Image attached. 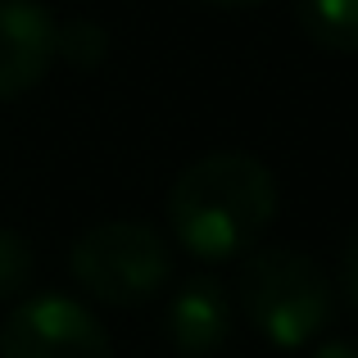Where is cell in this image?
<instances>
[{"label":"cell","mask_w":358,"mask_h":358,"mask_svg":"<svg viewBox=\"0 0 358 358\" xmlns=\"http://www.w3.org/2000/svg\"><path fill=\"white\" fill-rule=\"evenodd\" d=\"M73 281L100 304H145L173 277V250L150 222H100L82 231L69 254Z\"/></svg>","instance_id":"3957f363"},{"label":"cell","mask_w":358,"mask_h":358,"mask_svg":"<svg viewBox=\"0 0 358 358\" xmlns=\"http://www.w3.org/2000/svg\"><path fill=\"white\" fill-rule=\"evenodd\" d=\"M168 341L186 358H213L231 341V299L213 277H186L168 304Z\"/></svg>","instance_id":"8992f818"},{"label":"cell","mask_w":358,"mask_h":358,"mask_svg":"<svg viewBox=\"0 0 358 358\" xmlns=\"http://www.w3.org/2000/svg\"><path fill=\"white\" fill-rule=\"evenodd\" d=\"M241 304L263 341L277 350H304L331 322V281L304 250L268 245L245 259Z\"/></svg>","instance_id":"7a4b0ae2"},{"label":"cell","mask_w":358,"mask_h":358,"mask_svg":"<svg viewBox=\"0 0 358 358\" xmlns=\"http://www.w3.org/2000/svg\"><path fill=\"white\" fill-rule=\"evenodd\" d=\"M295 18L313 45L331 55H358V0H299Z\"/></svg>","instance_id":"52a82bcc"},{"label":"cell","mask_w":358,"mask_h":358,"mask_svg":"<svg viewBox=\"0 0 358 358\" xmlns=\"http://www.w3.org/2000/svg\"><path fill=\"white\" fill-rule=\"evenodd\" d=\"M277 218V182L268 164L241 150H218L186 168L168 191V222L195 259H236Z\"/></svg>","instance_id":"6da1fadb"},{"label":"cell","mask_w":358,"mask_h":358,"mask_svg":"<svg viewBox=\"0 0 358 358\" xmlns=\"http://www.w3.org/2000/svg\"><path fill=\"white\" fill-rule=\"evenodd\" d=\"M313 358H358V345H345V341H331V345H317Z\"/></svg>","instance_id":"8fae6325"},{"label":"cell","mask_w":358,"mask_h":358,"mask_svg":"<svg viewBox=\"0 0 358 358\" xmlns=\"http://www.w3.org/2000/svg\"><path fill=\"white\" fill-rule=\"evenodd\" d=\"M345 290H350V299L358 304V227H354L350 245H345Z\"/></svg>","instance_id":"30bf717a"},{"label":"cell","mask_w":358,"mask_h":358,"mask_svg":"<svg viewBox=\"0 0 358 358\" xmlns=\"http://www.w3.org/2000/svg\"><path fill=\"white\" fill-rule=\"evenodd\" d=\"M55 64V18L36 0H0V100H18Z\"/></svg>","instance_id":"5b68a950"},{"label":"cell","mask_w":358,"mask_h":358,"mask_svg":"<svg viewBox=\"0 0 358 358\" xmlns=\"http://www.w3.org/2000/svg\"><path fill=\"white\" fill-rule=\"evenodd\" d=\"M209 5H222V9H250V5H263V0H209Z\"/></svg>","instance_id":"7c38bea8"},{"label":"cell","mask_w":358,"mask_h":358,"mask_svg":"<svg viewBox=\"0 0 358 358\" xmlns=\"http://www.w3.org/2000/svg\"><path fill=\"white\" fill-rule=\"evenodd\" d=\"M32 281V245L18 231L0 227V299H14Z\"/></svg>","instance_id":"9c48e42d"},{"label":"cell","mask_w":358,"mask_h":358,"mask_svg":"<svg viewBox=\"0 0 358 358\" xmlns=\"http://www.w3.org/2000/svg\"><path fill=\"white\" fill-rule=\"evenodd\" d=\"M0 358H109V336L78 299L32 295L0 327Z\"/></svg>","instance_id":"277c9868"},{"label":"cell","mask_w":358,"mask_h":358,"mask_svg":"<svg viewBox=\"0 0 358 358\" xmlns=\"http://www.w3.org/2000/svg\"><path fill=\"white\" fill-rule=\"evenodd\" d=\"M55 55L73 69H96L109 55V36L91 18H69V23H55Z\"/></svg>","instance_id":"ba28073f"}]
</instances>
